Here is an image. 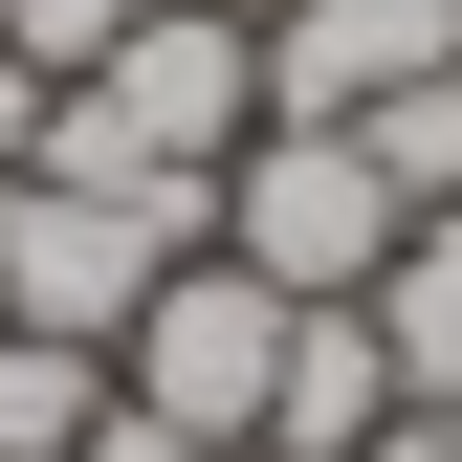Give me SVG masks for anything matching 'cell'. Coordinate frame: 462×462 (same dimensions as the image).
<instances>
[{
	"mask_svg": "<svg viewBox=\"0 0 462 462\" xmlns=\"http://www.w3.org/2000/svg\"><path fill=\"white\" fill-rule=\"evenodd\" d=\"M110 419V353H88V330H0V462H67Z\"/></svg>",
	"mask_w": 462,
	"mask_h": 462,
	"instance_id": "8",
	"label": "cell"
},
{
	"mask_svg": "<svg viewBox=\"0 0 462 462\" xmlns=\"http://www.w3.org/2000/svg\"><path fill=\"white\" fill-rule=\"evenodd\" d=\"M353 309H374L396 396H419V419H462V199H440V220H396V264L353 286Z\"/></svg>",
	"mask_w": 462,
	"mask_h": 462,
	"instance_id": "7",
	"label": "cell"
},
{
	"mask_svg": "<svg viewBox=\"0 0 462 462\" xmlns=\"http://www.w3.org/2000/svg\"><path fill=\"white\" fill-rule=\"evenodd\" d=\"M220 243V177H0V330H133Z\"/></svg>",
	"mask_w": 462,
	"mask_h": 462,
	"instance_id": "2",
	"label": "cell"
},
{
	"mask_svg": "<svg viewBox=\"0 0 462 462\" xmlns=\"http://www.w3.org/2000/svg\"><path fill=\"white\" fill-rule=\"evenodd\" d=\"M419 396H396V353H374V309H286V374H264V440L243 462H374Z\"/></svg>",
	"mask_w": 462,
	"mask_h": 462,
	"instance_id": "6",
	"label": "cell"
},
{
	"mask_svg": "<svg viewBox=\"0 0 462 462\" xmlns=\"http://www.w3.org/2000/svg\"><path fill=\"white\" fill-rule=\"evenodd\" d=\"M243 133H264V23H220V0H133V44L44 110L23 177H220Z\"/></svg>",
	"mask_w": 462,
	"mask_h": 462,
	"instance_id": "1",
	"label": "cell"
},
{
	"mask_svg": "<svg viewBox=\"0 0 462 462\" xmlns=\"http://www.w3.org/2000/svg\"><path fill=\"white\" fill-rule=\"evenodd\" d=\"M67 462H199V440H177V419H133V396H110V419H88Z\"/></svg>",
	"mask_w": 462,
	"mask_h": 462,
	"instance_id": "12",
	"label": "cell"
},
{
	"mask_svg": "<svg viewBox=\"0 0 462 462\" xmlns=\"http://www.w3.org/2000/svg\"><path fill=\"white\" fill-rule=\"evenodd\" d=\"M0 44H23V67H44V88H88V67H110V44H133V0H0Z\"/></svg>",
	"mask_w": 462,
	"mask_h": 462,
	"instance_id": "10",
	"label": "cell"
},
{
	"mask_svg": "<svg viewBox=\"0 0 462 462\" xmlns=\"http://www.w3.org/2000/svg\"><path fill=\"white\" fill-rule=\"evenodd\" d=\"M44 110H67V88H44L23 44H0V177H23V154H44Z\"/></svg>",
	"mask_w": 462,
	"mask_h": 462,
	"instance_id": "11",
	"label": "cell"
},
{
	"mask_svg": "<svg viewBox=\"0 0 462 462\" xmlns=\"http://www.w3.org/2000/svg\"><path fill=\"white\" fill-rule=\"evenodd\" d=\"M220 23H264V0H220Z\"/></svg>",
	"mask_w": 462,
	"mask_h": 462,
	"instance_id": "14",
	"label": "cell"
},
{
	"mask_svg": "<svg viewBox=\"0 0 462 462\" xmlns=\"http://www.w3.org/2000/svg\"><path fill=\"white\" fill-rule=\"evenodd\" d=\"M220 264L286 286V309H353V286L396 264V177L330 133V110H264V133L220 154Z\"/></svg>",
	"mask_w": 462,
	"mask_h": 462,
	"instance_id": "3",
	"label": "cell"
},
{
	"mask_svg": "<svg viewBox=\"0 0 462 462\" xmlns=\"http://www.w3.org/2000/svg\"><path fill=\"white\" fill-rule=\"evenodd\" d=\"M264 374H286V286H243L220 243L154 286L133 330H110V396H133V419H177L199 462H243V440H264Z\"/></svg>",
	"mask_w": 462,
	"mask_h": 462,
	"instance_id": "4",
	"label": "cell"
},
{
	"mask_svg": "<svg viewBox=\"0 0 462 462\" xmlns=\"http://www.w3.org/2000/svg\"><path fill=\"white\" fill-rule=\"evenodd\" d=\"M374 462H462V419H396V440H374Z\"/></svg>",
	"mask_w": 462,
	"mask_h": 462,
	"instance_id": "13",
	"label": "cell"
},
{
	"mask_svg": "<svg viewBox=\"0 0 462 462\" xmlns=\"http://www.w3.org/2000/svg\"><path fill=\"white\" fill-rule=\"evenodd\" d=\"M353 154L396 177V220H440V199H462V67H419V88H374V110H353Z\"/></svg>",
	"mask_w": 462,
	"mask_h": 462,
	"instance_id": "9",
	"label": "cell"
},
{
	"mask_svg": "<svg viewBox=\"0 0 462 462\" xmlns=\"http://www.w3.org/2000/svg\"><path fill=\"white\" fill-rule=\"evenodd\" d=\"M419 67H462V0H264V110H330L353 133Z\"/></svg>",
	"mask_w": 462,
	"mask_h": 462,
	"instance_id": "5",
	"label": "cell"
}]
</instances>
